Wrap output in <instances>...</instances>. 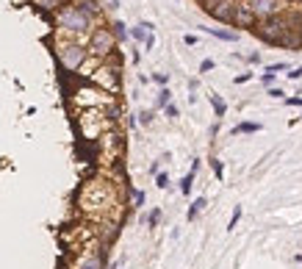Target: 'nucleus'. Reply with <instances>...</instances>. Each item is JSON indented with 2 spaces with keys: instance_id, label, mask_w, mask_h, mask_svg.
Listing matches in <instances>:
<instances>
[{
  "instance_id": "obj_16",
  "label": "nucleus",
  "mask_w": 302,
  "mask_h": 269,
  "mask_svg": "<svg viewBox=\"0 0 302 269\" xmlns=\"http://www.w3.org/2000/svg\"><path fill=\"white\" fill-rule=\"evenodd\" d=\"M211 103H214V111H216V117H224V108H228V106H224V103L219 100L216 95H211Z\"/></svg>"
},
{
  "instance_id": "obj_2",
  "label": "nucleus",
  "mask_w": 302,
  "mask_h": 269,
  "mask_svg": "<svg viewBox=\"0 0 302 269\" xmlns=\"http://www.w3.org/2000/svg\"><path fill=\"white\" fill-rule=\"evenodd\" d=\"M84 48H78V45H64L61 50H58V58L64 61V67L67 69H78L81 61H84Z\"/></svg>"
},
{
  "instance_id": "obj_20",
  "label": "nucleus",
  "mask_w": 302,
  "mask_h": 269,
  "mask_svg": "<svg viewBox=\"0 0 302 269\" xmlns=\"http://www.w3.org/2000/svg\"><path fill=\"white\" fill-rule=\"evenodd\" d=\"M208 69H214V58H203L200 64V72H208Z\"/></svg>"
},
{
  "instance_id": "obj_19",
  "label": "nucleus",
  "mask_w": 302,
  "mask_h": 269,
  "mask_svg": "<svg viewBox=\"0 0 302 269\" xmlns=\"http://www.w3.org/2000/svg\"><path fill=\"white\" fill-rule=\"evenodd\" d=\"M239 219H241V208H236L233 216H230V225H228V230H233L236 225H239Z\"/></svg>"
},
{
  "instance_id": "obj_11",
  "label": "nucleus",
  "mask_w": 302,
  "mask_h": 269,
  "mask_svg": "<svg viewBox=\"0 0 302 269\" xmlns=\"http://www.w3.org/2000/svg\"><path fill=\"white\" fill-rule=\"evenodd\" d=\"M111 33H114V39H128V25L117 20L114 22V31H111Z\"/></svg>"
},
{
  "instance_id": "obj_13",
  "label": "nucleus",
  "mask_w": 302,
  "mask_h": 269,
  "mask_svg": "<svg viewBox=\"0 0 302 269\" xmlns=\"http://www.w3.org/2000/svg\"><path fill=\"white\" fill-rule=\"evenodd\" d=\"M286 69H288L286 61H277V64H269V67H266V72H269V75H277V72H286Z\"/></svg>"
},
{
  "instance_id": "obj_25",
  "label": "nucleus",
  "mask_w": 302,
  "mask_h": 269,
  "mask_svg": "<svg viewBox=\"0 0 302 269\" xmlns=\"http://www.w3.org/2000/svg\"><path fill=\"white\" fill-rule=\"evenodd\" d=\"M183 42H186V45H197V36H192V33H186V36H183Z\"/></svg>"
},
{
  "instance_id": "obj_27",
  "label": "nucleus",
  "mask_w": 302,
  "mask_h": 269,
  "mask_svg": "<svg viewBox=\"0 0 302 269\" xmlns=\"http://www.w3.org/2000/svg\"><path fill=\"white\" fill-rule=\"evenodd\" d=\"M214 172H216V178H222V164L214 161Z\"/></svg>"
},
{
  "instance_id": "obj_22",
  "label": "nucleus",
  "mask_w": 302,
  "mask_h": 269,
  "mask_svg": "<svg viewBox=\"0 0 302 269\" xmlns=\"http://www.w3.org/2000/svg\"><path fill=\"white\" fill-rule=\"evenodd\" d=\"M141 117V122H144V125H150L153 122V111H144V114H139Z\"/></svg>"
},
{
  "instance_id": "obj_23",
  "label": "nucleus",
  "mask_w": 302,
  "mask_h": 269,
  "mask_svg": "<svg viewBox=\"0 0 302 269\" xmlns=\"http://www.w3.org/2000/svg\"><path fill=\"white\" fill-rule=\"evenodd\" d=\"M288 78H291V81H297V78H302V67H297V69H291V72H288Z\"/></svg>"
},
{
  "instance_id": "obj_4",
  "label": "nucleus",
  "mask_w": 302,
  "mask_h": 269,
  "mask_svg": "<svg viewBox=\"0 0 302 269\" xmlns=\"http://www.w3.org/2000/svg\"><path fill=\"white\" fill-rule=\"evenodd\" d=\"M197 169H200V161H194L192 164V172L180 180V191H183V195H192V186H194V175H197Z\"/></svg>"
},
{
  "instance_id": "obj_15",
  "label": "nucleus",
  "mask_w": 302,
  "mask_h": 269,
  "mask_svg": "<svg viewBox=\"0 0 302 269\" xmlns=\"http://www.w3.org/2000/svg\"><path fill=\"white\" fill-rule=\"evenodd\" d=\"M156 186H158V189H169V175L167 172H158L156 175Z\"/></svg>"
},
{
  "instance_id": "obj_8",
  "label": "nucleus",
  "mask_w": 302,
  "mask_h": 269,
  "mask_svg": "<svg viewBox=\"0 0 302 269\" xmlns=\"http://www.w3.org/2000/svg\"><path fill=\"white\" fill-rule=\"evenodd\" d=\"M260 128H263L260 122H241V125L233 128V133H258Z\"/></svg>"
},
{
  "instance_id": "obj_9",
  "label": "nucleus",
  "mask_w": 302,
  "mask_h": 269,
  "mask_svg": "<svg viewBox=\"0 0 302 269\" xmlns=\"http://www.w3.org/2000/svg\"><path fill=\"white\" fill-rule=\"evenodd\" d=\"M205 31L211 33V36L216 39H224V42H236V33H228V31H219V28H205Z\"/></svg>"
},
{
  "instance_id": "obj_1",
  "label": "nucleus",
  "mask_w": 302,
  "mask_h": 269,
  "mask_svg": "<svg viewBox=\"0 0 302 269\" xmlns=\"http://www.w3.org/2000/svg\"><path fill=\"white\" fill-rule=\"evenodd\" d=\"M58 25H61L64 31H86V28L92 25V20H89L86 14H81L75 6H67V9L58 14Z\"/></svg>"
},
{
  "instance_id": "obj_24",
  "label": "nucleus",
  "mask_w": 302,
  "mask_h": 269,
  "mask_svg": "<svg viewBox=\"0 0 302 269\" xmlns=\"http://www.w3.org/2000/svg\"><path fill=\"white\" fill-rule=\"evenodd\" d=\"M164 111H167V117H172V120H175V117H177V108L172 106V103H169V106H167V108H164Z\"/></svg>"
},
{
  "instance_id": "obj_12",
  "label": "nucleus",
  "mask_w": 302,
  "mask_h": 269,
  "mask_svg": "<svg viewBox=\"0 0 302 269\" xmlns=\"http://www.w3.org/2000/svg\"><path fill=\"white\" fill-rule=\"evenodd\" d=\"M252 9H255L258 14H266V11H272L275 6H272V0H255V3H252Z\"/></svg>"
},
{
  "instance_id": "obj_5",
  "label": "nucleus",
  "mask_w": 302,
  "mask_h": 269,
  "mask_svg": "<svg viewBox=\"0 0 302 269\" xmlns=\"http://www.w3.org/2000/svg\"><path fill=\"white\" fill-rule=\"evenodd\" d=\"M75 9H78L81 14H86L89 20L97 14V3H94V0H78V3H75Z\"/></svg>"
},
{
  "instance_id": "obj_26",
  "label": "nucleus",
  "mask_w": 302,
  "mask_h": 269,
  "mask_svg": "<svg viewBox=\"0 0 302 269\" xmlns=\"http://www.w3.org/2000/svg\"><path fill=\"white\" fill-rule=\"evenodd\" d=\"M286 103H288V106H302V97H288Z\"/></svg>"
},
{
  "instance_id": "obj_10",
  "label": "nucleus",
  "mask_w": 302,
  "mask_h": 269,
  "mask_svg": "<svg viewBox=\"0 0 302 269\" xmlns=\"http://www.w3.org/2000/svg\"><path fill=\"white\" fill-rule=\"evenodd\" d=\"M169 100H172V92H169V89H161V92H158V100H156V108H167Z\"/></svg>"
},
{
  "instance_id": "obj_21",
  "label": "nucleus",
  "mask_w": 302,
  "mask_h": 269,
  "mask_svg": "<svg viewBox=\"0 0 302 269\" xmlns=\"http://www.w3.org/2000/svg\"><path fill=\"white\" fill-rule=\"evenodd\" d=\"M153 81H156V84H161V86H167L169 75H164V72H156V75H153Z\"/></svg>"
},
{
  "instance_id": "obj_3",
  "label": "nucleus",
  "mask_w": 302,
  "mask_h": 269,
  "mask_svg": "<svg viewBox=\"0 0 302 269\" xmlns=\"http://www.w3.org/2000/svg\"><path fill=\"white\" fill-rule=\"evenodd\" d=\"M92 48H94V53H111V50H114V33H111L108 28H100V31H94Z\"/></svg>"
},
{
  "instance_id": "obj_17",
  "label": "nucleus",
  "mask_w": 302,
  "mask_h": 269,
  "mask_svg": "<svg viewBox=\"0 0 302 269\" xmlns=\"http://www.w3.org/2000/svg\"><path fill=\"white\" fill-rule=\"evenodd\" d=\"M130 36H133L136 42H144V39H147V31H144V28H141V25H136L133 31H130Z\"/></svg>"
},
{
  "instance_id": "obj_7",
  "label": "nucleus",
  "mask_w": 302,
  "mask_h": 269,
  "mask_svg": "<svg viewBox=\"0 0 302 269\" xmlns=\"http://www.w3.org/2000/svg\"><path fill=\"white\" fill-rule=\"evenodd\" d=\"M203 208H205V197H197V200L192 203V208H188L186 219H188V222H194V219H197V214L203 211Z\"/></svg>"
},
{
  "instance_id": "obj_18",
  "label": "nucleus",
  "mask_w": 302,
  "mask_h": 269,
  "mask_svg": "<svg viewBox=\"0 0 302 269\" xmlns=\"http://www.w3.org/2000/svg\"><path fill=\"white\" fill-rule=\"evenodd\" d=\"M133 206L136 208L144 206V191H141V189H133Z\"/></svg>"
},
{
  "instance_id": "obj_14",
  "label": "nucleus",
  "mask_w": 302,
  "mask_h": 269,
  "mask_svg": "<svg viewBox=\"0 0 302 269\" xmlns=\"http://www.w3.org/2000/svg\"><path fill=\"white\" fill-rule=\"evenodd\" d=\"M158 219H161V208H153V211L147 214V225L156 227V225H158Z\"/></svg>"
},
{
  "instance_id": "obj_6",
  "label": "nucleus",
  "mask_w": 302,
  "mask_h": 269,
  "mask_svg": "<svg viewBox=\"0 0 302 269\" xmlns=\"http://www.w3.org/2000/svg\"><path fill=\"white\" fill-rule=\"evenodd\" d=\"M75 269H103V258H100V255H89V258H84Z\"/></svg>"
}]
</instances>
